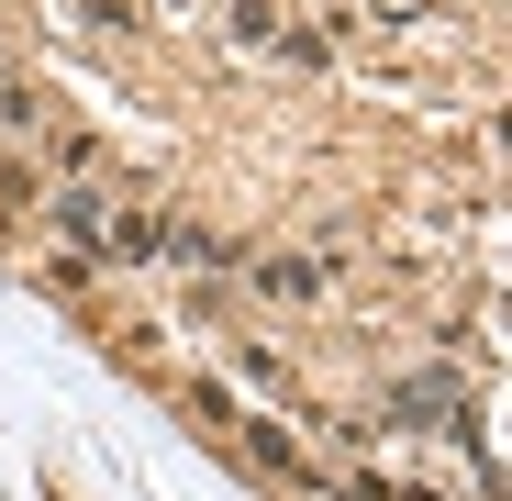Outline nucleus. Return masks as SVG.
I'll return each instance as SVG.
<instances>
[{
  "instance_id": "obj_1",
  "label": "nucleus",
  "mask_w": 512,
  "mask_h": 501,
  "mask_svg": "<svg viewBox=\"0 0 512 501\" xmlns=\"http://www.w3.org/2000/svg\"><path fill=\"white\" fill-rule=\"evenodd\" d=\"M56 234L78 245V257H101V245H112V212H101V201H78V190H67V201H56Z\"/></svg>"
},
{
  "instance_id": "obj_2",
  "label": "nucleus",
  "mask_w": 512,
  "mask_h": 501,
  "mask_svg": "<svg viewBox=\"0 0 512 501\" xmlns=\"http://www.w3.org/2000/svg\"><path fill=\"white\" fill-rule=\"evenodd\" d=\"M256 290H279V301H301V290H312V268H301V257H256Z\"/></svg>"
}]
</instances>
